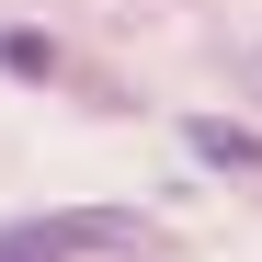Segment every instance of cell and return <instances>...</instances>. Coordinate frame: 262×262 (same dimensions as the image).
I'll return each mask as SVG.
<instances>
[{
    "label": "cell",
    "mask_w": 262,
    "mask_h": 262,
    "mask_svg": "<svg viewBox=\"0 0 262 262\" xmlns=\"http://www.w3.org/2000/svg\"><path fill=\"white\" fill-rule=\"evenodd\" d=\"M148 228L114 205H80V216H23V228H0V262H137Z\"/></svg>",
    "instance_id": "obj_1"
},
{
    "label": "cell",
    "mask_w": 262,
    "mask_h": 262,
    "mask_svg": "<svg viewBox=\"0 0 262 262\" xmlns=\"http://www.w3.org/2000/svg\"><path fill=\"white\" fill-rule=\"evenodd\" d=\"M183 137H194V160H216V171H262V137H239L228 114H194Z\"/></svg>",
    "instance_id": "obj_2"
},
{
    "label": "cell",
    "mask_w": 262,
    "mask_h": 262,
    "mask_svg": "<svg viewBox=\"0 0 262 262\" xmlns=\"http://www.w3.org/2000/svg\"><path fill=\"white\" fill-rule=\"evenodd\" d=\"M0 69L12 80H57V34L46 23H0Z\"/></svg>",
    "instance_id": "obj_3"
}]
</instances>
